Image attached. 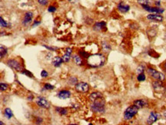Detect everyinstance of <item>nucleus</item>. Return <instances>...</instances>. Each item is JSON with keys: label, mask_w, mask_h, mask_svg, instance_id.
Listing matches in <instances>:
<instances>
[{"label": "nucleus", "mask_w": 166, "mask_h": 125, "mask_svg": "<svg viewBox=\"0 0 166 125\" xmlns=\"http://www.w3.org/2000/svg\"><path fill=\"white\" fill-rule=\"evenodd\" d=\"M72 52H73V50L71 48H67L65 49L64 54H63L62 56V59H63L64 63H67L70 61L71 59V56H72Z\"/></svg>", "instance_id": "nucleus-14"}, {"label": "nucleus", "mask_w": 166, "mask_h": 125, "mask_svg": "<svg viewBox=\"0 0 166 125\" xmlns=\"http://www.w3.org/2000/svg\"><path fill=\"white\" fill-rule=\"evenodd\" d=\"M77 81H78V79H77V77L74 76L70 77L67 80V83L69 84V85H71V86H75L78 83Z\"/></svg>", "instance_id": "nucleus-25"}, {"label": "nucleus", "mask_w": 166, "mask_h": 125, "mask_svg": "<svg viewBox=\"0 0 166 125\" xmlns=\"http://www.w3.org/2000/svg\"><path fill=\"white\" fill-rule=\"evenodd\" d=\"M163 116L166 118V110H165V111H163Z\"/></svg>", "instance_id": "nucleus-43"}, {"label": "nucleus", "mask_w": 166, "mask_h": 125, "mask_svg": "<svg viewBox=\"0 0 166 125\" xmlns=\"http://www.w3.org/2000/svg\"><path fill=\"white\" fill-rule=\"evenodd\" d=\"M42 46L44 47V48H45L46 49H48V51H51V52H56V51L59 49L57 47L49 46V45H46V44H42Z\"/></svg>", "instance_id": "nucleus-30"}, {"label": "nucleus", "mask_w": 166, "mask_h": 125, "mask_svg": "<svg viewBox=\"0 0 166 125\" xmlns=\"http://www.w3.org/2000/svg\"><path fill=\"white\" fill-rule=\"evenodd\" d=\"M143 9H145L147 12L152 13V14H162L164 12V9L161 7H152L150 6H142Z\"/></svg>", "instance_id": "nucleus-9"}, {"label": "nucleus", "mask_w": 166, "mask_h": 125, "mask_svg": "<svg viewBox=\"0 0 166 125\" xmlns=\"http://www.w3.org/2000/svg\"><path fill=\"white\" fill-rule=\"evenodd\" d=\"M155 5L156 6V7H160L161 6L160 1H155Z\"/></svg>", "instance_id": "nucleus-42"}, {"label": "nucleus", "mask_w": 166, "mask_h": 125, "mask_svg": "<svg viewBox=\"0 0 166 125\" xmlns=\"http://www.w3.org/2000/svg\"><path fill=\"white\" fill-rule=\"evenodd\" d=\"M64 63L63 59H62V57L60 56H55L54 57V59H52V61H51V64L55 68H59L61 66L62 64Z\"/></svg>", "instance_id": "nucleus-17"}, {"label": "nucleus", "mask_w": 166, "mask_h": 125, "mask_svg": "<svg viewBox=\"0 0 166 125\" xmlns=\"http://www.w3.org/2000/svg\"><path fill=\"white\" fill-rule=\"evenodd\" d=\"M146 76L144 73H142V74L138 75V76H137L138 81H139V82H142V81H146Z\"/></svg>", "instance_id": "nucleus-31"}, {"label": "nucleus", "mask_w": 166, "mask_h": 125, "mask_svg": "<svg viewBox=\"0 0 166 125\" xmlns=\"http://www.w3.org/2000/svg\"><path fill=\"white\" fill-rule=\"evenodd\" d=\"M88 125H93V124H92V123H90Z\"/></svg>", "instance_id": "nucleus-47"}, {"label": "nucleus", "mask_w": 166, "mask_h": 125, "mask_svg": "<svg viewBox=\"0 0 166 125\" xmlns=\"http://www.w3.org/2000/svg\"><path fill=\"white\" fill-rule=\"evenodd\" d=\"M35 102L36 105L39 106L41 108L44 109H49L51 107V104L45 97H42V96H39L35 99Z\"/></svg>", "instance_id": "nucleus-6"}, {"label": "nucleus", "mask_w": 166, "mask_h": 125, "mask_svg": "<svg viewBox=\"0 0 166 125\" xmlns=\"http://www.w3.org/2000/svg\"><path fill=\"white\" fill-rule=\"evenodd\" d=\"M41 23V20H38V19H35L34 22V23L32 24V28H34V27H37L38 25H39Z\"/></svg>", "instance_id": "nucleus-39"}, {"label": "nucleus", "mask_w": 166, "mask_h": 125, "mask_svg": "<svg viewBox=\"0 0 166 125\" xmlns=\"http://www.w3.org/2000/svg\"><path fill=\"white\" fill-rule=\"evenodd\" d=\"M147 19L152 22H162L164 20V18L160 14H148L146 16Z\"/></svg>", "instance_id": "nucleus-12"}, {"label": "nucleus", "mask_w": 166, "mask_h": 125, "mask_svg": "<svg viewBox=\"0 0 166 125\" xmlns=\"http://www.w3.org/2000/svg\"><path fill=\"white\" fill-rule=\"evenodd\" d=\"M72 59H73V61L75 63V65H78V66H81V65H83V59H82L78 54H74Z\"/></svg>", "instance_id": "nucleus-20"}, {"label": "nucleus", "mask_w": 166, "mask_h": 125, "mask_svg": "<svg viewBox=\"0 0 166 125\" xmlns=\"http://www.w3.org/2000/svg\"><path fill=\"white\" fill-rule=\"evenodd\" d=\"M4 116L7 119H11L13 117V112L9 107H6L4 111Z\"/></svg>", "instance_id": "nucleus-24"}, {"label": "nucleus", "mask_w": 166, "mask_h": 125, "mask_svg": "<svg viewBox=\"0 0 166 125\" xmlns=\"http://www.w3.org/2000/svg\"><path fill=\"white\" fill-rule=\"evenodd\" d=\"M147 73L151 78L156 80V81H164L165 79V75L162 72L157 71L153 68H148L147 69Z\"/></svg>", "instance_id": "nucleus-3"}, {"label": "nucleus", "mask_w": 166, "mask_h": 125, "mask_svg": "<svg viewBox=\"0 0 166 125\" xmlns=\"http://www.w3.org/2000/svg\"><path fill=\"white\" fill-rule=\"evenodd\" d=\"M56 10H57V8L55 6H49L48 8V11L51 13H54V12H56Z\"/></svg>", "instance_id": "nucleus-36"}, {"label": "nucleus", "mask_w": 166, "mask_h": 125, "mask_svg": "<svg viewBox=\"0 0 166 125\" xmlns=\"http://www.w3.org/2000/svg\"><path fill=\"white\" fill-rule=\"evenodd\" d=\"M55 111L61 115H67V113H68V110H67V108H65V107H55Z\"/></svg>", "instance_id": "nucleus-22"}, {"label": "nucleus", "mask_w": 166, "mask_h": 125, "mask_svg": "<svg viewBox=\"0 0 166 125\" xmlns=\"http://www.w3.org/2000/svg\"><path fill=\"white\" fill-rule=\"evenodd\" d=\"M106 23L105 22H97L96 23H94L93 26V29L96 32H101L103 31L104 29H106Z\"/></svg>", "instance_id": "nucleus-13"}, {"label": "nucleus", "mask_w": 166, "mask_h": 125, "mask_svg": "<svg viewBox=\"0 0 166 125\" xmlns=\"http://www.w3.org/2000/svg\"><path fill=\"white\" fill-rule=\"evenodd\" d=\"M0 86H1V88H0L1 91H5L8 88V84H6V83L2 82L1 83V85H0Z\"/></svg>", "instance_id": "nucleus-34"}, {"label": "nucleus", "mask_w": 166, "mask_h": 125, "mask_svg": "<svg viewBox=\"0 0 166 125\" xmlns=\"http://www.w3.org/2000/svg\"><path fill=\"white\" fill-rule=\"evenodd\" d=\"M0 124H1V125H5V124L3 123V122H2V121H0Z\"/></svg>", "instance_id": "nucleus-45"}, {"label": "nucleus", "mask_w": 166, "mask_h": 125, "mask_svg": "<svg viewBox=\"0 0 166 125\" xmlns=\"http://www.w3.org/2000/svg\"><path fill=\"white\" fill-rule=\"evenodd\" d=\"M21 74H22V75H25V76L27 77H29V78H33V75L32 73L30 72L29 71H28V70H26V69H24L22 71H21Z\"/></svg>", "instance_id": "nucleus-32"}, {"label": "nucleus", "mask_w": 166, "mask_h": 125, "mask_svg": "<svg viewBox=\"0 0 166 125\" xmlns=\"http://www.w3.org/2000/svg\"><path fill=\"white\" fill-rule=\"evenodd\" d=\"M118 10L121 13H126L130 11V6L127 4H125L123 2H120L117 6Z\"/></svg>", "instance_id": "nucleus-16"}, {"label": "nucleus", "mask_w": 166, "mask_h": 125, "mask_svg": "<svg viewBox=\"0 0 166 125\" xmlns=\"http://www.w3.org/2000/svg\"><path fill=\"white\" fill-rule=\"evenodd\" d=\"M7 54H8V49L3 44H1L0 45V58L3 59L7 55Z\"/></svg>", "instance_id": "nucleus-21"}, {"label": "nucleus", "mask_w": 166, "mask_h": 125, "mask_svg": "<svg viewBox=\"0 0 166 125\" xmlns=\"http://www.w3.org/2000/svg\"><path fill=\"white\" fill-rule=\"evenodd\" d=\"M67 125H78L77 124H74V123H71V124H69Z\"/></svg>", "instance_id": "nucleus-44"}, {"label": "nucleus", "mask_w": 166, "mask_h": 125, "mask_svg": "<svg viewBox=\"0 0 166 125\" xmlns=\"http://www.w3.org/2000/svg\"><path fill=\"white\" fill-rule=\"evenodd\" d=\"M106 57L102 53L90 54L87 59V65L93 69H99L105 65Z\"/></svg>", "instance_id": "nucleus-1"}, {"label": "nucleus", "mask_w": 166, "mask_h": 125, "mask_svg": "<svg viewBox=\"0 0 166 125\" xmlns=\"http://www.w3.org/2000/svg\"><path fill=\"white\" fill-rule=\"evenodd\" d=\"M90 109L94 113L103 114L106 111L105 101L103 98H99L95 101H93L90 105Z\"/></svg>", "instance_id": "nucleus-2"}, {"label": "nucleus", "mask_w": 166, "mask_h": 125, "mask_svg": "<svg viewBox=\"0 0 166 125\" xmlns=\"http://www.w3.org/2000/svg\"><path fill=\"white\" fill-rule=\"evenodd\" d=\"M71 108L74 109V111H77L78 109L80 108V105H77V104H75V105H71Z\"/></svg>", "instance_id": "nucleus-40"}, {"label": "nucleus", "mask_w": 166, "mask_h": 125, "mask_svg": "<svg viewBox=\"0 0 166 125\" xmlns=\"http://www.w3.org/2000/svg\"><path fill=\"white\" fill-rule=\"evenodd\" d=\"M101 49L103 53H109L112 50V47L108 42L103 41L101 42Z\"/></svg>", "instance_id": "nucleus-19"}, {"label": "nucleus", "mask_w": 166, "mask_h": 125, "mask_svg": "<svg viewBox=\"0 0 166 125\" xmlns=\"http://www.w3.org/2000/svg\"><path fill=\"white\" fill-rule=\"evenodd\" d=\"M139 111V109L135 106V105H130V107H128L126 109V111L124 112L123 117L124 120L126 121H130L132 120L135 116L136 115V114L138 113Z\"/></svg>", "instance_id": "nucleus-4"}, {"label": "nucleus", "mask_w": 166, "mask_h": 125, "mask_svg": "<svg viewBox=\"0 0 166 125\" xmlns=\"http://www.w3.org/2000/svg\"><path fill=\"white\" fill-rule=\"evenodd\" d=\"M78 54H79L80 56L82 58V59H88V57L90 55L88 52H87L86 51H83V50H79L78 51Z\"/></svg>", "instance_id": "nucleus-27"}, {"label": "nucleus", "mask_w": 166, "mask_h": 125, "mask_svg": "<svg viewBox=\"0 0 166 125\" xmlns=\"http://www.w3.org/2000/svg\"><path fill=\"white\" fill-rule=\"evenodd\" d=\"M39 4L42 6H46L48 4V0H37Z\"/></svg>", "instance_id": "nucleus-37"}, {"label": "nucleus", "mask_w": 166, "mask_h": 125, "mask_svg": "<svg viewBox=\"0 0 166 125\" xmlns=\"http://www.w3.org/2000/svg\"><path fill=\"white\" fill-rule=\"evenodd\" d=\"M71 96V92L68 90H61L57 94V97L62 100L67 99Z\"/></svg>", "instance_id": "nucleus-15"}, {"label": "nucleus", "mask_w": 166, "mask_h": 125, "mask_svg": "<svg viewBox=\"0 0 166 125\" xmlns=\"http://www.w3.org/2000/svg\"><path fill=\"white\" fill-rule=\"evenodd\" d=\"M44 89H45V90H48V91H51V90H54V89H55V86H53V85H51V84H49V83H46V84H45V85H44Z\"/></svg>", "instance_id": "nucleus-33"}, {"label": "nucleus", "mask_w": 166, "mask_h": 125, "mask_svg": "<svg viewBox=\"0 0 166 125\" xmlns=\"http://www.w3.org/2000/svg\"><path fill=\"white\" fill-rule=\"evenodd\" d=\"M75 90L77 92L79 93H86L89 91V85L86 82L81 81V82L77 83V85H75Z\"/></svg>", "instance_id": "nucleus-8"}, {"label": "nucleus", "mask_w": 166, "mask_h": 125, "mask_svg": "<svg viewBox=\"0 0 166 125\" xmlns=\"http://www.w3.org/2000/svg\"><path fill=\"white\" fill-rule=\"evenodd\" d=\"M152 87H153V88L155 89V90H156V91H158V90H160V89H162V88H163V86H162V81H155L152 82Z\"/></svg>", "instance_id": "nucleus-23"}, {"label": "nucleus", "mask_w": 166, "mask_h": 125, "mask_svg": "<svg viewBox=\"0 0 166 125\" xmlns=\"http://www.w3.org/2000/svg\"><path fill=\"white\" fill-rule=\"evenodd\" d=\"M34 123L36 125H41L43 123V118L40 117H35V121H34Z\"/></svg>", "instance_id": "nucleus-35"}, {"label": "nucleus", "mask_w": 166, "mask_h": 125, "mask_svg": "<svg viewBox=\"0 0 166 125\" xmlns=\"http://www.w3.org/2000/svg\"><path fill=\"white\" fill-rule=\"evenodd\" d=\"M145 70H146V67L144 66L143 65H140L138 66L137 69H136V72H137L138 75H139V74L144 73Z\"/></svg>", "instance_id": "nucleus-29"}, {"label": "nucleus", "mask_w": 166, "mask_h": 125, "mask_svg": "<svg viewBox=\"0 0 166 125\" xmlns=\"http://www.w3.org/2000/svg\"><path fill=\"white\" fill-rule=\"evenodd\" d=\"M6 63H7V65L10 67L11 69H13L14 71L21 72V71H22L23 70H24V68H23L22 63L18 60H17V59H9L7 60Z\"/></svg>", "instance_id": "nucleus-5"}, {"label": "nucleus", "mask_w": 166, "mask_h": 125, "mask_svg": "<svg viewBox=\"0 0 166 125\" xmlns=\"http://www.w3.org/2000/svg\"><path fill=\"white\" fill-rule=\"evenodd\" d=\"M48 75H49V74H48V72L46 71V70H42L41 71V78H48Z\"/></svg>", "instance_id": "nucleus-38"}, {"label": "nucleus", "mask_w": 166, "mask_h": 125, "mask_svg": "<svg viewBox=\"0 0 166 125\" xmlns=\"http://www.w3.org/2000/svg\"><path fill=\"white\" fill-rule=\"evenodd\" d=\"M33 16H34V14H33L32 12H25L24 15V17H23L22 22V25H24L25 27H27L28 25H29L32 22Z\"/></svg>", "instance_id": "nucleus-10"}, {"label": "nucleus", "mask_w": 166, "mask_h": 125, "mask_svg": "<svg viewBox=\"0 0 166 125\" xmlns=\"http://www.w3.org/2000/svg\"><path fill=\"white\" fill-rule=\"evenodd\" d=\"M137 2L142 6H151L153 2V0H137Z\"/></svg>", "instance_id": "nucleus-26"}, {"label": "nucleus", "mask_w": 166, "mask_h": 125, "mask_svg": "<svg viewBox=\"0 0 166 125\" xmlns=\"http://www.w3.org/2000/svg\"><path fill=\"white\" fill-rule=\"evenodd\" d=\"M133 105H135V106L139 110V109L148 107V102L146 99H136V100H135V101H133Z\"/></svg>", "instance_id": "nucleus-11"}, {"label": "nucleus", "mask_w": 166, "mask_h": 125, "mask_svg": "<svg viewBox=\"0 0 166 125\" xmlns=\"http://www.w3.org/2000/svg\"><path fill=\"white\" fill-rule=\"evenodd\" d=\"M33 99H34V96H33V95L30 94V95H29V97H28V100L31 101H32Z\"/></svg>", "instance_id": "nucleus-41"}, {"label": "nucleus", "mask_w": 166, "mask_h": 125, "mask_svg": "<svg viewBox=\"0 0 166 125\" xmlns=\"http://www.w3.org/2000/svg\"><path fill=\"white\" fill-rule=\"evenodd\" d=\"M99 98H103V94L99 91H94V92H92L89 96V99L90 101L93 102V101H95L97 100Z\"/></svg>", "instance_id": "nucleus-18"}, {"label": "nucleus", "mask_w": 166, "mask_h": 125, "mask_svg": "<svg viewBox=\"0 0 166 125\" xmlns=\"http://www.w3.org/2000/svg\"><path fill=\"white\" fill-rule=\"evenodd\" d=\"M164 69L166 70V61L164 63Z\"/></svg>", "instance_id": "nucleus-46"}, {"label": "nucleus", "mask_w": 166, "mask_h": 125, "mask_svg": "<svg viewBox=\"0 0 166 125\" xmlns=\"http://www.w3.org/2000/svg\"><path fill=\"white\" fill-rule=\"evenodd\" d=\"M160 114L156 112V111H152L151 113L148 115V118H147V121H146V123L148 125H152L154 123H155L156 121H158L160 119Z\"/></svg>", "instance_id": "nucleus-7"}, {"label": "nucleus", "mask_w": 166, "mask_h": 125, "mask_svg": "<svg viewBox=\"0 0 166 125\" xmlns=\"http://www.w3.org/2000/svg\"><path fill=\"white\" fill-rule=\"evenodd\" d=\"M8 23L5 20L2 16L0 17V26L1 28H7L8 26Z\"/></svg>", "instance_id": "nucleus-28"}]
</instances>
